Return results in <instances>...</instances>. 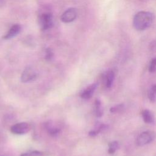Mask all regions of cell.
<instances>
[{"instance_id": "11", "label": "cell", "mask_w": 156, "mask_h": 156, "mask_svg": "<svg viewBox=\"0 0 156 156\" xmlns=\"http://www.w3.org/2000/svg\"><path fill=\"white\" fill-rule=\"evenodd\" d=\"M115 79V73L113 71L109 70L105 74V85L107 88H110L112 86Z\"/></svg>"}, {"instance_id": "1", "label": "cell", "mask_w": 156, "mask_h": 156, "mask_svg": "<svg viewBox=\"0 0 156 156\" xmlns=\"http://www.w3.org/2000/svg\"><path fill=\"white\" fill-rule=\"evenodd\" d=\"M154 20L153 13L146 11H141L135 14L133 19V25L138 30H143L149 27Z\"/></svg>"}, {"instance_id": "13", "label": "cell", "mask_w": 156, "mask_h": 156, "mask_svg": "<svg viewBox=\"0 0 156 156\" xmlns=\"http://www.w3.org/2000/svg\"><path fill=\"white\" fill-rule=\"evenodd\" d=\"M148 98L151 102L156 101V85H153L148 90Z\"/></svg>"}, {"instance_id": "19", "label": "cell", "mask_w": 156, "mask_h": 156, "mask_svg": "<svg viewBox=\"0 0 156 156\" xmlns=\"http://www.w3.org/2000/svg\"><path fill=\"white\" fill-rule=\"evenodd\" d=\"M53 57V52L50 48H47L45 51V58L48 60L52 59Z\"/></svg>"}, {"instance_id": "16", "label": "cell", "mask_w": 156, "mask_h": 156, "mask_svg": "<svg viewBox=\"0 0 156 156\" xmlns=\"http://www.w3.org/2000/svg\"><path fill=\"white\" fill-rule=\"evenodd\" d=\"M20 156H45L44 154H43L41 152L37 151H30L28 152L24 153L21 154Z\"/></svg>"}, {"instance_id": "4", "label": "cell", "mask_w": 156, "mask_h": 156, "mask_svg": "<svg viewBox=\"0 0 156 156\" xmlns=\"http://www.w3.org/2000/svg\"><path fill=\"white\" fill-rule=\"evenodd\" d=\"M38 76L37 71L32 67L28 66L23 71L21 76V80L24 83H28L35 80Z\"/></svg>"}, {"instance_id": "3", "label": "cell", "mask_w": 156, "mask_h": 156, "mask_svg": "<svg viewBox=\"0 0 156 156\" xmlns=\"http://www.w3.org/2000/svg\"><path fill=\"white\" fill-rule=\"evenodd\" d=\"M155 133L152 131H145L142 132L136 138V144L140 146H144L152 142L155 138Z\"/></svg>"}, {"instance_id": "15", "label": "cell", "mask_w": 156, "mask_h": 156, "mask_svg": "<svg viewBox=\"0 0 156 156\" xmlns=\"http://www.w3.org/2000/svg\"><path fill=\"white\" fill-rule=\"evenodd\" d=\"M119 148V143L117 141H113L111 142L108 145V153L110 154H114L116 151Z\"/></svg>"}, {"instance_id": "6", "label": "cell", "mask_w": 156, "mask_h": 156, "mask_svg": "<svg viewBox=\"0 0 156 156\" xmlns=\"http://www.w3.org/2000/svg\"><path fill=\"white\" fill-rule=\"evenodd\" d=\"M10 130L13 133L22 135L27 133L30 130V126L27 122H19L12 126Z\"/></svg>"}, {"instance_id": "12", "label": "cell", "mask_w": 156, "mask_h": 156, "mask_svg": "<svg viewBox=\"0 0 156 156\" xmlns=\"http://www.w3.org/2000/svg\"><path fill=\"white\" fill-rule=\"evenodd\" d=\"M108 127V126L105 124H99L98 125V126L96 127V128L94 130H93L91 131H90L89 132V135L91 136H96V135H98L99 132L105 130Z\"/></svg>"}, {"instance_id": "10", "label": "cell", "mask_w": 156, "mask_h": 156, "mask_svg": "<svg viewBox=\"0 0 156 156\" xmlns=\"http://www.w3.org/2000/svg\"><path fill=\"white\" fill-rule=\"evenodd\" d=\"M142 117L143 121L147 124H152L154 121V118L152 113L149 110H144L142 112Z\"/></svg>"}, {"instance_id": "14", "label": "cell", "mask_w": 156, "mask_h": 156, "mask_svg": "<svg viewBox=\"0 0 156 156\" xmlns=\"http://www.w3.org/2000/svg\"><path fill=\"white\" fill-rule=\"evenodd\" d=\"M95 114L96 116L98 117H101L102 116V114H103V110L102 108V106H101V102L99 99H96L95 101Z\"/></svg>"}, {"instance_id": "18", "label": "cell", "mask_w": 156, "mask_h": 156, "mask_svg": "<svg viewBox=\"0 0 156 156\" xmlns=\"http://www.w3.org/2000/svg\"><path fill=\"white\" fill-rule=\"evenodd\" d=\"M123 108H124V105L119 104V105H116L112 107L110 109V111L112 113H118V112H121Z\"/></svg>"}, {"instance_id": "5", "label": "cell", "mask_w": 156, "mask_h": 156, "mask_svg": "<svg viewBox=\"0 0 156 156\" xmlns=\"http://www.w3.org/2000/svg\"><path fill=\"white\" fill-rule=\"evenodd\" d=\"M77 11L76 8H69L65 10L62 15L61 21L65 23H68L73 21L77 17Z\"/></svg>"}, {"instance_id": "8", "label": "cell", "mask_w": 156, "mask_h": 156, "mask_svg": "<svg viewBox=\"0 0 156 156\" xmlns=\"http://www.w3.org/2000/svg\"><path fill=\"white\" fill-rule=\"evenodd\" d=\"M21 29V27L20 24H14L10 28L9 31L5 34V35L3 37V38L5 40H8V39H10L15 37L20 32Z\"/></svg>"}, {"instance_id": "17", "label": "cell", "mask_w": 156, "mask_h": 156, "mask_svg": "<svg viewBox=\"0 0 156 156\" xmlns=\"http://www.w3.org/2000/svg\"><path fill=\"white\" fill-rule=\"evenodd\" d=\"M149 71L151 73L156 72V57L151 60L149 65Z\"/></svg>"}, {"instance_id": "2", "label": "cell", "mask_w": 156, "mask_h": 156, "mask_svg": "<svg viewBox=\"0 0 156 156\" xmlns=\"http://www.w3.org/2000/svg\"><path fill=\"white\" fill-rule=\"evenodd\" d=\"M38 24L42 30H48L53 25L52 15L51 13H41L38 18Z\"/></svg>"}, {"instance_id": "7", "label": "cell", "mask_w": 156, "mask_h": 156, "mask_svg": "<svg viewBox=\"0 0 156 156\" xmlns=\"http://www.w3.org/2000/svg\"><path fill=\"white\" fill-rule=\"evenodd\" d=\"M96 87H97V83H96L90 85L82 92V93L80 94L81 98L84 99H90L93 96Z\"/></svg>"}, {"instance_id": "9", "label": "cell", "mask_w": 156, "mask_h": 156, "mask_svg": "<svg viewBox=\"0 0 156 156\" xmlns=\"http://www.w3.org/2000/svg\"><path fill=\"white\" fill-rule=\"evenodd\" d=\"M45 127L46 129L48 132V133L51 135V136H56L58 135V133L60 132V129L55 127V126H54L52 124V122L49 121L46 124H45Z\"/></svg>"}]
</instances>
